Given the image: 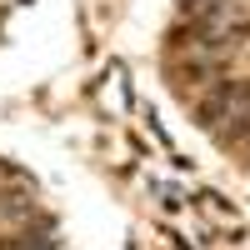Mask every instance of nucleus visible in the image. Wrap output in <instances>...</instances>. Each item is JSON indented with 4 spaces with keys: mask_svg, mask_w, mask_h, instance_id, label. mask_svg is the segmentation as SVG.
<instances>
[{
    "mask_svg": "<svg viewBox=\"0 0 250 250\" xmlns=\"http://www.w3.org/2000/svg\"><path fill=\"white\" fill-rule=\"evenodd\" d=\"M240 100H245V90L235 85V80H225L220 90H210V95H205L200 105H195V125H205V130H215L220 120H230V110L240 105Z\"/></svg>",
    "mask_w": 250,
    "mask_h": 250,
    "instance_id": "f257e3e1",
    "label": "nucleus"
},
{
    "mask_svg": "<svg viewBox=\"0 0 250 250\" xmlns=\"http://www.w3.org/2000/svg\"><path fill=\"white\" fill-rule=\"evenodd\" d=\"M235 125H230V130H215V140L225 145V150H235V145H245L250 140V115H230Z\"/></svg>",
    "mask_w": 250,
    "mask_h": 250,
    "instance_id": "f03ea898",
    "label": "nucleus"
}]
</instances>
